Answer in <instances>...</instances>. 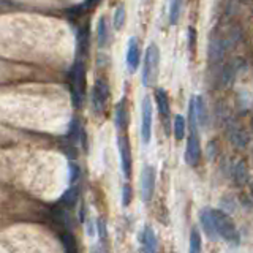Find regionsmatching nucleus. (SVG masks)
Here are the masks:
<instances>
[{
    "label": "nucleus",
    "mask_w": 253,
    "mask_h": 253,
    "mask_svg": "<svg viewBox=\"0 0 253 253\" xmlns=\"http://www.w3.org/2000/svg\"><path fill=\"white\" fill-rule=\"evenodd\" d=\"M70 92L75 108H81L85 97V65L79 59L70 70Z\"/></svg>",
    "instance_id": "obj_1"
},
{
    "label": "nucleus",
    "mask_w": 253,
    "mask_h": 253,
    "mask_svg": "<svg viewBox=\"0 0 253 253\" xmlns=\"http://www.w3.org/2000/svg\"><path fill=\"white\" fill-rule=\"evenodd\" d=\"M158 70H160V51L157 44H149L146 49L144 56V63H143V76L141 81L144 87H152L157 83L158 78Z\"/></svg>",
    "instance_id": "obj_2"
},
{
    "label": "nucleus",
    "mask_w": 253,
    "mask_h": 253,
    "mask_svg": "<svg viewBox=\"0 0 253 253\" xmlns=\"http://www.w3.org/2000/svg\"><path fill=\"white\" fill-rule=\"evenodd\" d=\"M212 217H214V225H215V231L218 237H222L223 241L231 242V244L239 241L236 225L226 212L220 209H212Z\"/></svg>",
    "instance_id": "obj_3"
},
{
    "label": "nucleus",
    "mask_w": 253,
    "mask_h": 253,
    "mask_svg": "<svg viewBox=\"0 0 253 253\" xmlns=\"http://www.w3.org/2000/svg\"><path fill=\"white\" fill-rule=\"evenodd\" d=\"M92 108L97 112V114H102L106 108V103L109 100V84L106 83V79L97 78L94 83V87H92Z\"/></svg>",
    "instance_id": "obj_4"
},
{
    "label": "nucleus",
    "mask_w": 253,
    "mask_h": 253,
    "mask_svg": "<svg viewBox=\"0 0 253 253\" xmlns=\"http://www.w3.org/2000/svg\"><path fill=\"white\" fill-rule=\"evenodd\" d=\"M155 179H157V172L155 168L150 165H146L143 171H141V198L144 203H149L152 196H154L155 191Z\"/></svg>",
    "instance_id": "obj_5"
},
{
    "label": "nucleus",
    "mask_w": 253,
    "mask_h": 253,
    "mask_svg": "<svg viewBox=\"0 0 253 253\" xmlns=\"http://www.w3.org/2000/svg\"><path fill=\"white\" fill-rule=\"evenodd\" d=\"M152 138V102L149 97L143 98L141 103V139L149 144Z\"/></svg>",
    "instance_id": "obj_6"
},
{
    "label": "nucleus",
    "mask_w": 253,
    "mask_h": 253,
    "mask_svg": "<svg viewBox=\"0 0 253 253\" xmlns=\"http://www.w3.org/2000/svg\"><path fill=\"white\" fill-rule=\"evenodd\" d=\"M117 148H119V155H121V166L122 172L126 179L131 177V166H133V158H131V146L128 138L125 135L119 136L117 139Z\"/></svg>",
    "instance_id": "obj_7"
},
{
    "label": "nucleus",
    "mask_w": 253,
    "mask_h": 253,
    "mask_svg": "<svg viewBox=\"0 0 253 253\" xmlns=\"http://www.w3.org/2000/svg\"><path fill=\"white\" fill-rule=\"evenodd\" d=\"M141 62V49H139V43L135 37L128 40V46H126V66H128L130 73H135Z\"/></svg>",
    "instance_id": "obj_8"
},
{
    "label": "nucleus",
    "mask_w": 253,
    "mask_h": 253,
    "mask_svg": "<svg viewBox=\"0 0 253 253\" xmlns=\"http://www.w3.org/2000/svg\"><path fill=\"white\" fill-rule=\"evenodd\" d=\"M78 201H79V189L75 187V185H71V187L61 196V199H59L57 206H59L61 209L68 211V209H71V208H75V206L78 204Z\"/></svg>",
    "instance_id": "obj_9"
},
{
    "label": "nucleus",
    "mask_w": 253,
    "mask_h": 253,
    "mask_svg": "<svg viewBox=\"0 0 253 253\" xmlns=\"http://www.w3.org/2000/svg\"><path fill=\"white\" fill-rule=\"evenodd\" d=\"M141 245H143V253H157V245H158L157 236L150 226H146L143 231Z\"/></svg>",
    "instance_id": "obj_10"
},
{
    "label": "nucleus",
    "mask_w": 253,
    "mask_h": 253,
    "mask_svg": "<svg viewBox=\"0 0 253 253\" xmlns=\"http://www.w3.org/2000/svg\"><path fill=\"white\" fill-rule=\"evenodd\" d=\"M199 220H201L203 230H204L206 234H208V237L212 239V241H215L218 236H217V231H215L214 217H212V209H203L201 215H199Z\"/></svg>",
    "instance_id": "obj_11"
},
{
    "label": "nucleus",
    "mask_w": 253,
    "mask_h": 253,
    "mask_svg": "<svg viewBox=\"0 0 253 253\" xmlns=\"http://www.w3.org/2000/svg\"><path fill=\"white\" fill-rule=\"evenodd\" d=\"M155 102H157V108H158L160 116H162L165 121H168L171 108H169V98H168V94H166L165 89L158 87L155 90Z\"/></svg>",
    "instance_id": "obj_12"
},
{
    "label": "nucleus",
    "mask_w": 253,
    "mask_h": 253,
    "mask_svg": "<svg viewBox=\"0 0 253 253\" xmlns=\"http://www.w3.org/2000/svg\"><path fill=\"white\" fill-rule=\"evenodd\" d=\"M109 24L106 16H100L97 22V43L100 48H105L109 43Z\"/></svg>",
    "instance_id": "obj_13"
},
{
    "label": "nucleus",
    "mask_w": 253,
    "mask_h": 253,
    "mask_svg": "<svg viewBox=\"0 0 253 253\" xmlns=\"http://www.w3.org/2000/svg\"><path fill=\"white\" fill-rule=\"evenodd\" d=\"M76 42H78V54L79 56H87L89 46H90V32H89L87 24L83 25V27H79Z\"/></svg>",
    "instance_id": "obj_14"
},
{
    "label": "nucleus",
    "mask_w": 253,
    "mask_h": 253,
    "mask_svg": "<svg viewBox=\"0 0 253 253\" xmlns=\"http://www.w3.org/2000/svg\"><path fill=\"white\" fill-rule=\"evenodd\" d=\"M128 125V109H126V100L122 98L116 105V126L119 130H125Z\"/></svg>",
    "instance_id": "obj_15"
},
{
    "label": "nucleus",
    "mask_w": 253,
    "mask_h": 253,
    "mask_svg": "<svg viewBox=\"0 0 253 253\" xmlns=\"http://www.w3.org/2000/svg\"><path fill=\"white\" fill-rule=\"evenodd\" d=\"M193 103H195V114H196V122L199 126H206L208 125V108H206V103L203 97H193Z\"/></svg>",
    "instance_id": "obj_16"
},
{
    "label": "nucleus",
    "mask_w": 253,
    "mask_h": 253,
    "mask_svg": "<svg viewBox=\"0 0 253 253\" xmlns=\"http://www.w3.org/2000/svg\"><path fill=\"white\" fill-rule=\"evenodd\" d=\"M225 40L220 38H212L211 43H209V57L212 61H220L223 57V52H225Z\"/></svg>",
    "instance_id": "obj_17"
},
{
    "label": "nucleus",
    "mask_w": 253,
    "mask_h": 253,
    "mask_svg": "<svg viewBox=\"0 0 253 253\" xmlns=\"http://www.w3.org/2000/svg\"><path fill=\"white\" fill-rule=\"evenodd\" d=\"M232 176H234V182L237 185H244L249 181V169H247V165H245L244 160H239V162L236 163Z\"/></svg>",
    "instance_id": "obj_18"
},
{
    "label": "nucleus",
    "mask_w": 253,
    "mask_h": 253,
    "mask_svg": "<svg viewBox=\"0 0 253 253\" xmlns=\"http://www.w3.org/2000/svg\"><path fill=\"white\" fill-rule=\"evenodd\" d=\"M230 138H231V143L234 144L236 148L242 149L249 144V135L242 128H232L230 133Z\"/></svg>",
    "instance_id": "obj_19"
},
{
    "label": "nucleus",
    "mask_w": 253,
    "mask_h": 253,
    "mask_svg": "<svg viewBox=\"0 0 253 253\" xmlns=\"http://www.w3.org/2000/svg\"><path fill=\"white\" fill-rule=\"evenodd\" d=\"M61 241H62V245L65 249V253H79L78 242L71 232H68V231L63 232V234L61 236Z\"/></svg>",
    "instance_id": "obj_20"
},
{
    "label": "nucleus",
    "mask_w": 253,
    "mask_h": 253,
    "mask_svg": "<svg viewBox=\"0 0 253 253\" xmlns=\"http://www.w3.org/2000/svg\"><path fill=\"white\" fill-rule=\"evenodd\" d=\"M185 128H187V122L182 116L174 117V125H172V130H174V138L177 141H182L185 136Z\"/></svg>",
    "instance_id": "obj_21"
},
{
    "label": "nucleus",
    "mask_w": 253,
    "mask_h": 253,
    "mask_svg": "<svg viewBox=\"0 0 253 253\" xmlns=\"http://www.w3.org/2000/svg\"><path fill=\"white\" fill-rule=\"evenodd\" d=\"M125 19H126V13H125V6L119 5L116 11H114V19H112V24H114L116 30H122L125 25Z\"/></svg>",
    "instance_id": "obj_22"
},
{
    "label": "nucleus",
    "mask_w": 253,
    "mask_h": 253,
    "mask_svg": "<svg viewBox=\"0 0 253 253\" xmlns=\"http://www.w3.org/2000/svg\"><path fill=\"white\" fill-rule=\"evenodd\" d=\"M203 244H201V236H199V231L195 228L190 232V250L189 253H201Z\"/></svg>",
    "instance_id": "obj_23"
},
{
    "label": "nucleus",
    "mask_w": 253,
    "mask_h": 253,
    "mask_svg": "<svg viewBox=\"0 0 253 253\" xmlns=\"http://www.w3.org/2000/svg\"><path fill=\"white\" fill-rule=\"evenodd\" d=\"M181 8L182 3L181 2H172L169 5V22L171 25H176L179 21V16H181Z\"/></svg>",
    "instance_id": "obj_24"
},
{
    "label": "nucleus",
    "mask_w": 253,
    "mask_h": 253,
    "mask_svg": "<svg viewBox=\"0 0 253 253\" xmlns=\"http://www.w3.org/2000/svg\"><path fill=\"white\" fill-rule=\"evenodd\" d=\"M131 196H133V191H131V187L128 184L124 185L122 189V206L124 208H128L130 203H131Z\"/></svg>",
    "instance_id": "obj_25"
},
{
    "label": "nucleus",
    "mask_w": 253,
    "mask_h": 253,
    "mask_svg": "<svg viewBox=\"0 0 253 253\" xmlns=\"http://www.w3.org/2000/svg\"><path fill=\"white\" fill-rule=\"evenodd\" d=\"M79 177H81V168H79V165L71 163L70 165V182L75 184Z\"/></svg>",
    "instance_id": "obj_26"
},
{
    "label": "nucleus",
    "mask_w": 253,
    "mask_h": 253,
    "mask_svg": "<svg viewBox=\"0 0 253 253\" xmlns=\"http://www.w3.org/2000/svg\"><path fill=\"white\" fill-rule=\"evenodd\" d=\"M97 230H98V232H100V237H105L106 236V223L103 222V220H98L97 222Z\"/></svg>",
    "instance_id": "obj_27"
},
{
    "label": "nucleus",
    "mask_w": 253,
    "mask_h": 253,
    "mask_svg": "<svg viewBox=\"0 0 253 253\" xmlns=\"http://www.w3.org/2000/svg\"><path fill=\"white\" fill-rule=\"evenodd\" d=\"M87 234H89V236H94V234H95V225L92 223V222L87 223Z\"/></svg>",
    "instance_id": "obj_28"
},
{
    "label": "nucleus",
    "mask_w": 253,
    "mask_h": 253,
    "mask_svg": "<svg viewBox=\"0 0 253 253\" xmlns=\"http://www.w3.org/2000/svg\"><path fill=\"white\" fill-rule=\"evenodd\" d=\"M190 49H193V43H195V30L190 29Z\"/></svg>",
    "instance_id": "obj_29"
},
{
    "label": "nucleus",
    "mask_w": 253,
    "mask_h": 253,
    "mask_svg": "<svg viewBox=\"0 0 253 253\" xmlns=\"http://www.w3.org/2000/svg\"><path fill=\"white\" fill-rule=\"evenodd\" d=\"M250 193H252V196H253V182L250 184Z\"/></svg>",
    "instance_id": "obj_30"
},
{
    "label": "nucleus",
    "mask_w": 253,
    "mask_h": 253,
    "mask_svg": "<svg viewBox=\"0 0 253 253\" xmlns=\"http://www.w3.org/2000/svg\"><path fill=\"white\" fill-rule=\"evenodd\" d=\"M252 130H253V119H252Z\"/></svg>",
    "instance_id": "obj_31"
}]
</instances>
